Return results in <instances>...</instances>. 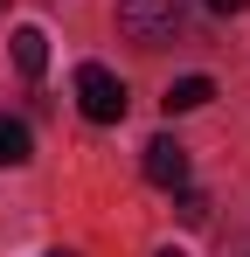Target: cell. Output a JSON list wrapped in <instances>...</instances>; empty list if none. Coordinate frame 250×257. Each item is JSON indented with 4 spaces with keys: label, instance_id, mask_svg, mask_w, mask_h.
Here are the masks:
<instances>
[{
    "label": "cell",
    "instance_id": "cell-1",
    "mask_svg": "<svg viewBox=\"0 0 250 257\" xmlns=\"http://www.w3.org/2000/svg\"><path fill=\"white\" fill-rule=\"evenodd\" d=\"M77 104H83V118H90V125H118L132 97H125V84L104 70V63H83V70H77Z\"/></svg>",
    "mask_w": 250,
    "mask_h": 257
},
{
    "label": "cell",
    "instance_id": "cell-2",
    "mask_svg": "<svg viewBox=\"0 0 250 257\" xmlns=\"http://www.w3.org/2000/svg\"><path fill=\"white\" fill-rule=\"evenodd\" d=\"M118 28L139 49H160L174 28H181V0H118Z\"/></svg>",
    "mask_w": 250,
    "mask_h": 257
},
{
    "label": "cell",
    "instance_id": "cell-3",
    "mask_svg": "<svg viewBox=\"0 0 250 257\" xmlns=\"http://www.w3.org/2000/svg\"><path fill=\"white\" fill-rule=\"evenodd\" d=\"M139 167H146V181H153V188H167V195H174V188H188V146H181V139H146V160H139Z\"/></svg>",
    "mask_w": 250,
    "mask_h": 257
},
{
    "label": "cell",
    "instance_id": "cell-4",
    "mask_svg": "<svg viewBox=\"0 0 250 257\" xmlns=\"http://www.w3.org/2000/svg\"><path fill=\"white\" fill-rule=\"evenodd\" d=\"M14 63H21V77H42V63H49V35H42V28H14Z\"/></svg>",
    "mask_w": 250,
    "mask_h": 257
},
{
    "label": "cell",
    "instance_id": "cell-5",
    "mask_svg": "<svg viewBox=\"0 0 250 257\" xmlns=\"http://www.w3.org/2000/svg\"><path fill=\"white\" fill-rule=\"evenodd\" d=\"M208 97H215V84H208V77H181V84L167 90V111H202Z\"/></svg>",
    "mask_w": 250,
    "mask_h": 257
},
{
    "label": "cell",
    "instance_id": "cell-6",
    "mask_svg": "<svg viewBox=\"0 0 250 257\" xmlns=\"http://www.w3.org/2000/svg\"><path fill=\"white\" fill-rule=\"evenodd\" d=\"M21 160H28V125L0 118V167H21Z\"/></svg>",
    "mask_w": 250,
    "mask_h": 257
},
{
    "label": "cell",
    "instance_id": "cell-7",
    "mask_svg": "<svg viewBox=\"0 0 250 257\" xmlns=\"http://www.w3.org/2000/svg\"><path fill=\"white\" fill-rule=\"evenodd\" d=\"M174 215H181V222H208V195H195V188H174Z\"/></svg>",
    "mask_w": 250,
    "mask_h": 257
},
{
    "label": "cell",
    "instance_id": "cell-8",
    "mask_svg": "<svg viewBox=\"0 0 250 257\" xmlns=\"http://www.w3.org/2000/svg\"><path fill=\"white\" fill-rule=\"evenodd\" d=\"M202 7H208V14H243L250 0H202Z\"/></svg>",
    "mask_w": 250,
    "mask_h": 257
},
{
    "label": "cell",
    "instance_id": "cell-9",
    "mask_svg": "<svg viewBox=\"0 0 250 257\" xmlns=\"http://www.w3.org/2000/svg\"><path fill=\"white\" fill-rule=\"evenodd\" d=\"M49 257H77V250H49Z\"/></svg>",
    "mask_w": 250,
    "mask_h": 257
},
{
    "label": "cell",
    "instance_id": "cell-10",
    "mask_svg": "<svg viewBox=\"0 0 250 257\" xmlns=\"http://www.w3.org/2000/svg\"><path fill=\"white\" fill-rule=\"evenodd\" d=\"M160 257H181V250H160Z\"/></svg>",
    "mask_w": 250,
    "mask_h": 257
},
{
    "label": "cell",
    "instance_id": "cell-11",
    "mask_svg": "<svg viewBox=\"0 0 250 257\" xmlns=\"http://www.w3.org/2000/svg\"><path fill=\"white\" fill-rule=\"evenodd\" d=\"M0 7H7V0H0Z\"/></svg>",
    "mask_w": 250,
    "mask_h": 257
}]
</instances>
